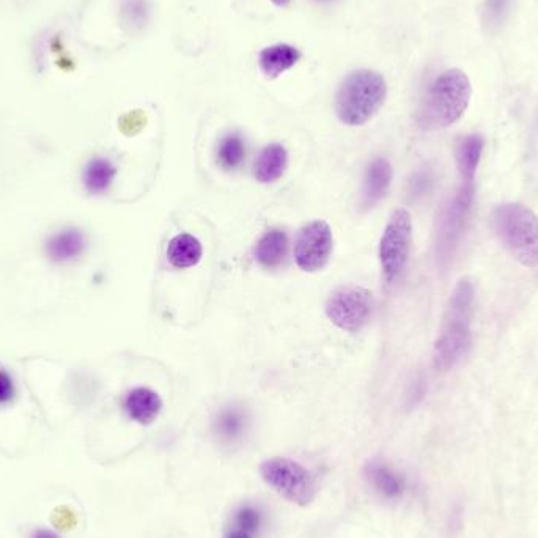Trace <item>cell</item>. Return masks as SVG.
<instances>
[{"mask_svg": "<svg viewBox=\"0 0 538 538\" xmlns=\"http://www.w3.org/2000/svg\"><path fill=\"white\" fill-rule=\"evenodd\" d=\"M202 255V243L191 233H180L174 236L167 247L170 265L177 269H188L199 265Z\"/></svg>", "mask_w": 538, "mask_h": 538, "instance_id": "16", "label": "cell"}, {"mask_svg": "<svg viewBox=\"0 0 538 538\" xmlns=\"http://www.w3.org/2000/svg\"><path fill=\"white\" fill-rule=\"evenodd\" d=\"M474 295V284L469 279H461L450 296L443 328L435 345V367L441 372L452 369L471 348Z\"/></svg>", "mask_w": 538, "mask_h": 538, "instance_id": "1", "label": "cell"}, {"mask_svg": "<svg viewBox=\"0 0 538 538\" xmlns=\"http://www.w3.org/2000/svg\"><path fill=\"white\" fill-rule=\"evenodd\" d=\"M471 96L472 85L465 71H444L425 93L419 122L427 129L449 128L465 115Z\"/></svg>", "mask_w": 538, "mask_h": 538, "instance_id": "2", "label": "cell"}, {"mask_svg": "<svg viewBox=\"0 0 538 538\" xmlns=\"http://www.w3.org/2000/svg\"><path fill=\"white\" fill-rule=\"evenodd\" d=\"M224 538H254L252 535L246 534V532L240 531V529H235V527H230L227 534Z\"/></svg>", "mask_w": 538, "mask_h": 538, "instance_id": "25", "label": "cell"}, {"mask_svg": "<svg viewBox=\"0 0 538 538\" xmlns=\"http://www.w3.org/2000/svg\"><path fill=\"white\" fill-rule=\"evenodd\" d=\"M392 167L391 163L384 158H376L365 174L364 191L362 200L365 207L372 208L386 196L387 189L391 186Z\"/></svg>", "mask_w": 538, "mask_h": 538, "instance_id": "15", "label": "cell"}, {"mask_svg": "<svg viewBox=\"0 0 538 538\" xmlns=\"http://www.w3.org/2000/svg\"><path fill=\"white\" fill-rule=\"evenodd\" d=\"M123 410L136 424L150 425L163 410V400L148 387H134L123 398Z\"/></svg>", "mask_w": 538, "mask_h": 538, "instance_id": "12", "label": "cell"}, {"mask_svg": "<svg viewBox=\"0 0 538 538\" xmlns=\"http://www.w3.org/2000/svg\"><path fill=\"white\" fill-rule=\"evenodd\" d=\"M247 417L238 406H227L216 419V433L224 443L232 444L243 438L246 432Z\"/></svg>", "mask_w": 538, "mask_h": 538, "instance_id": "20", "label": "cell"}, {"mask_svg": "<svg viewBox=\"0 0 538 538\" xmlns=\"http://www.w3.org/2000/svg\"><path fill=\"white\" fill-rule=\"evenodd\" d=\"M271 2H273L274 5H277V7H287L292 0H271Z\"/></svg>", "mask_w": 538, "mask_h": 538, "instance_id": "27", "label": "cell"}, {"mask_svg": "<svg viewBox=\"0 0 538 538\" xmlns=\"http://www.w3.org/2000/svg\"><path fill=\"white\" fill-rule=\"evenodd\" d=\"M483 148H485V141L480 134H471L461 139L457 147V166L461 180H476Z\"/></svg>", "mask_w": 538, "mask_h": 538, "instance_id": "19", "label": "cell"}, {"mask_svg": "<svg viewBox=\"0 0 538 538\" xmlns=\"http://www.w3.org/2000/svg\"><path fill=\"white\" fill-rule=\"evenodd\" d=\"M332 230L326 221H314L299 230L295 244L296 265L304 273H317L328 265L332 254Z\"/></svg>", "mask_w": 538, "mask_h": 538, "instance_id": "8", "label": "cell"}, {"mask_svg": "<svg viewBox=\"0 0 538 538\" xmlns=\"http://www.w3.org/2000/svg\"><path fill=\"white\" fill-rule=\"evenodd\" d=\"M288 251V236L284 230L274 229L266 232L255 247V258L268 269L277 268L284 262Z\"/></svg>", "mask_w": 538, "mask_h": 538, "instance_id": "17", "label": "cell"}, {"mask_svg": "<svg viewBox=\"0 0 538 538\" xmlns=\"http://www.w3.org/2000/svg\"><path fill=\"white\" fill-rule=\"evenodd\" d=\"M365 479L369 480L373 490L381 498L397 501L405 494V479L397 469L387 465L386 461L372 460L365 465Z\"/></svg>", "mask_w": 538, "mask_h": 538, "instance_id": "11", "label": "cell"}, {"mask_svg": "<svg viewBox=\"0 0 538 538\" xmlns=\"http://www.w3.org/2000/svg\"><path fill=\"white\" fill-rule=\"evenodd\" d=\"M246 159V144L240 133L222 137L218 147V164L227 172L240 169Z\"/></svg>", "mask_w": 538, "mask_h": 538, "instance_id": "21", "label": "cell"}, {"mask_svg": "<svg viewBox=\"0 0 538 538\" xmlns=\"http://www.w3.org/2000/svg\"><path fill=\"white\" fill-rule=\"evenodd\" d=\"M32 538H59V535L51 531H46V529H38L37 532H34Z\"/></svg>", "mask_w": 538, "mask_h": 538, "instance_id": "26", "label": "cell"}, {"mask_svg": "<svg viewBox=\"0 0 538 538\" xmlns=\"http://www.w3.org/2000/svg\"><path fill=\"white\" fill-rule=\"evenodd\" d=\"M87 244L84 230L67 225L46 238L45 255L54 265H71L85 254Z\"/></svg>", "mask_w": 538, "mask_h": 538, "instance_id": "10", "label": "cell"}, {"mask_svg": "<svg viewBox=\"0 0 538 538\" xmlns=\"http://www.w3.org/2000/svg\"><path fill=\"white\" fill-rule=\"evenodd\" d=\"M16 398V384L12 373L0 367V406H7Z\"/></svg>", "mask_w": 538, "mask_h": 538, "instance_id": "24", "label": "cell"}, {"mask_svg": "<svg viewBox=\"0 0 538 538\" xmlns=\"http://www.w3.org/2000/svg\"><path fill=\"white\" fill-rule=\"evenodd\" d=\"M476 180H461L460 188L454 199L450 200L444 211L441 230H439V247L444 254H449L452 247L460 240L461 233L465 230L472 203L476 199Z\"/></svg>", "mask_w": 538, "mask_h": 538, "instance_id": "9", "label": "cell"}, {"mask_svg": "<svg viewBox=\"0 0 538 538\" xmlns=\"http://www.w3.org/2000/svg\"><path fill=\"white\" fill-rule=\"evenodd\" d=\"M387 85L380 73L358 70L343 79L336 95V114L347 126L370 122L386 101Z\"/></svg>", "mask_w": 538, "mask_h": 538, "instance_id": "3", "label": "cell"}, {"mask_svg": "<svg viewBox=\"0 0 538 538\" xmlns=\"http://www.w3.org/2000/svg\"><path fill=\"white\" fill-rule=\"evenodd\" d=\"M263 524V513L254 507V505H243L240 509L236 510L235 518H233L232 527L240 529V531L246 532V534L255 537L260 527Z\"/></svg>", "mask_w": 538, "mask_h": 538, "instance_id": "23", "label": "cell"}, {"mask_svg": "<svg viewBox=\"0 0 538 538\" xmlns=\"http://www.w3.org/2000/svg\"><path fill=\"white\" fill-rule=\"evenodd\" d=\"M299 59H301V52L295 46L279 43V45L268 46L260 52L258 65L266 78L276 79L285 71L295 67Z\"/></svg>", "mask_w": 538, "mask_h": 538, "instance_id": "13", "label": "cell"}, {"mask_svg": "<svg viewBox=\"0 0 538 538\" xmlns=\"http://www.w3.org/2000/svg\"><path fill=\"white\" fill-rule=\"evenodd\" d=\"M288 164L287 148L282 144H269L255 161V180L263 185L274 183L284 175Z\"/></svg>", "mask_w": 538, "mask_h": 538, "instance_id": "14", "label": "cell"}, {"mask_svg": "<svg viewBox=\"0 0 538 538\" xmlns=\"http://www.w3.org/2000/svg\"><path fill=\"white\" fill-rule=\"evenodd\" d=\"M493 229L516 262L538 266V216L521 203H504L493 213Z\"/></svg>", "mask_w": 538, "mask_h": 538, "instance_id": "4", "label": "cell"}, {"mask_svg": "<svg viewBox=\"0 0 538 538\" xmlns=\"http://www.w3.org/2000/svg\"><path fill=\"white\" fill-rule=\"evenodd\" d=\"M262 479L282 498L296 505H309L317 494V485L310 471L298 461L274 457L263 461L260 466Z\"/></svg>", "mask_w": 538, "mask_h": 538, "instance_id": "5", "label": "cell"}, {"mask_svg": "<svg viewBox=\"0 0 538 538\" xmlns=\"http://www.w3.org/2000/svg\"><path fill=\"white\" fill-rule=\"evenodd\" d=\"M115 175H117V167L111 159L93 158L82 172V185L92 196H100L111 188Z\"/></svg>", "mask_w": 538, "mask_h": 538, "instance_id": "18", "label": "cell"}, {"mask_svg": "<svg viewBox=\"0 0 538 538\" xmlns=\"http://www.w3.org/2000/svg\"><path fill=\"white\" fill-rule=\"evenodd\" d=\"M326 315L342 331L359 332L372 320V293L356 285L339 288L329 296Z\"/></svg>", "mask_w": 538, "mask_h": 538, "instance_id": "7", "label": "cell"}, {"mask_svg": "<svg viewBox=\"0 0 538 538\" xmlns=\"http://www.w3.org/2000/svg\"><path fill=\"white\" fill-rule=\"evenodd\" d=\"M516 0H485L482 7V26L488 34H496L512 15Z\"/></svg>", "mask_w": 538, "mask_h": 538, "instance_id": "22", "label": "cell"}, {"mask_svg": "<svg viewBox=\"0 0 538 538\" xmlns=\"http://www.w3.org/2000/svg\"><path fill=\"white\" fill-rule=\"evenodd\" d=\"M317 2H331V0H317Z\"/></svg>", "mask_w": 538, "mask_h": 538, "instance_id": "28", "label": "cell"}, {"mask_svg": "<svg viewBox=\"0 0 538 538\" xmlns=\"http://www.w3.org/2000/svg\"><path fill=\"white\" fill-rule=\"evenodd\" d=\"M411 241H413V221L410 211L397 208L392 211L391 218L384 227L380 241V263L387 282H394L410 257Z\"/></svg>", "mask_w": 538, "mask_h": 538, "instance_id": "6", "label": "cell"}]
</instances>
